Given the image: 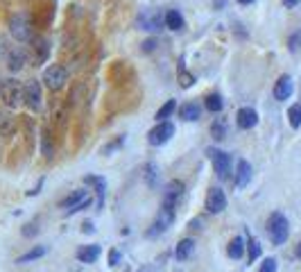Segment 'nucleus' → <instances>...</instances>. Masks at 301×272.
Wrapping results in <instances>:
<instances>
[{"label": "nucleus", "mask_w": 301, "mask_h": 272, "mask_svg": "<svg viewBox=\"0 0 301 272\" xmlns=\"http://www.w3.org/2000/svg\"><path fill=\"white\" fill-rule=\"evenodd\" d=\"M174 204H177V200H174V197H166V195H163L161 211H158V216H156L154 224H152V229L147 232L150 236H156V234L168 232V227H170L172 220H174Z\"/></svg>", "instance_id": "nucleus-1"}, {"label": "nucleus", "mask_w": 301, "mask_h": 272, "mask_svg": "<svg viewBox=\"0 0 301 272\" xmlns=\"http://www.w3.org/2000/svg\"><path fill=\"white\" fill-rule=\"evenodd\" d=\"M0 98L9 109L20 107L23 104V84L18 80H12V77L3 80L0 82Z\"/></svg>", "instance_id": "nucleus-2"}, {"label": "nucleus", "mask_w": 301, "mask_h": 272, "mask_svg": "<svg viewBox=\"0 0 301 272\" xmlns=\"http://www.w3.org/2000/svg\"><path fill=\"white\" fill-rule=\"evenodd\" d=\"M267 234L272 238L274 245H283L288 240V234H290V224H288V218L283 213L274 211L267 220Z\"/></svg>", "instance_id": "nucleus-3"}, {"label": "nucleus", "mask_w": 301, "mask_h": 272, "mask_svg": "<svg viewBox=\"0 0 301 272\" xmlns=\"http://www.w3.org/2000/svg\"><path fill=\"white\" fill-rule=\"evenodd\" d=\"M32 18L30 14L25 12H18V14H12L9 16V32L16 41H32Z\"/></svg>", "instance_id": "nucleus-4"}, {"label": "nucleus", "mask_w": 301, "mask_h": 272, "mask_svg": "<svg viewBox=\"0 0 301 272\" xmlns=\"http://www.w3.org/2000/svg\"><path fill=\"white\" fill-rule=\"evenodd\" d=\"M68 82V71L66 66L61 64H52L48 66L43 71V84L50 88V91H59V88H63V84Z\"/></svg>", "instance_id": "nucleus-5"}, {"label": "nucleus", "mask_w": 301, "mask_h": 272, "mask_svg": "<svg viewBox=\"0 0 301 272\" xmlns=\"http://www.w3.org/2000/svg\"><path fill=\"white\" fill-rule=\"evenodd\" d=\"M206 154H209V159L213 161V170L215 175L220 177V179H226L231 172V156L224 152V150H218V148H209L206 150Z\"/></svg>", "instance_id": "nucleus-6"}, {"label": "nucleus", "mask_w": 301, "mask_h": 272, "mask_svg": "<svg viewBox=\"0 0 301 272\" xmlns=\"http://www.w3.org/2000/svg\"><path fill=\"white\" fill-rule=\"evenodd\" d=\"M41 100H43V96H41V82L28 80L23 84V102L28 104V109H32V111H39Z\"/></svg>", "instance_id": "nucleus-7"}, {"label": "nucleus", "mask_w": 301, "mask_h": 272, "mask_svg": "<svg viewBox=\"0 0 301 272\" xmlns=\"http://www.w3.org/2000/svg\"><path fill=\"white\" fill-rule=\"evenodd\" d=\"M88 204H91V197L86 195V191H73L68 197H63L59 202L61 209H66V213L71 216V213H77L82 211V209H86Z\"/></svg>", "instance_id": "nucleus-8"}, {"label": "nucleus", "mask_w": 301, "mask_h": 272, "mask_svg": "<svg viewBox=\"0 0 301 272\" xmlns=\"http://www.w3.org/2000/svg\"><path fill=\"white\" fill-rule=\"evenodd\" d=\"M172 136H174V125L170 120H163V123H158L156 127L150 129L147 141H150V145H163V143H168Z\"/></svg>", "instance_id": "nucleus-9"}, {"label": "nucleus", "mask_w": 301, "mask_h": 272, "mask_svg": "<svg viewBox=\"0 0 301 272\" xmlns=\"http://www.w3.org/2000/svg\"><path fill=\"white\" fill-rule=\"evenodd\" d=\"M204 207L209 213H222L226 209V195L222 188H211L206 193V200H204Z\"/></svg>", "instance_id": "nucleus-10"}, {"label": "nucleus", "mask_w": 301, "mask_h": 272, "mask_svg": "<svg viewBox=\"0 0 301 272\" xmlns=\"http://www.w3.org/2000/svg\"><path fill=\"white\" fill-rule=\"evenodd\" d=\"M50 55V43L43 36H32V64L41 66Z\"/></svg>", "instance_id": "nucleus-11"}, {"label": "nucleus", "mask_w": 301, "mask_h": 272, "mask_svg": "<svg viewBox=\"0 0 301 272\" xmlns=\"http://www.w3.org/2000/svg\"><path fill=\"white\" fill-rule=\"evenodd\" d=\"M236 123H238V127H240V129H251V127H256V125H258V114H256V109H251V107L238 109Z\"/></svg>", "instance_id": "nucleus-12"}, {"label": "nucleus", "mask_w": 301, "mask_h": 272, "mask_svg": "<svg viewBox=\"0 0 301 272\" xmlns=\"http://www.w3.org/2000/svg\"><path fill=\"white\" fill-rule=\"evenodd\" d=\"M292 91H294V86H292V77L290 75H281L276 80V84H274V98H276L279 102L288 100V98L292 96Z\"/></svg>", "instance_id": "nucleus-13"}, {"label": "nucleus", "mask_w": 301, "mask_h": 272, "mask_svg": "<svg viewBox=\"0 0 301 272\" xmlns=\"http://www.w3.org/2000/svg\"><path fill=\"white\" fill-rule=\"evenodd\" d=\"M138 23L143 25L141 30H147V32H156V30H161V25L166 23V20H161V16H158L156 12L147 9V12H143V14H141Z\"/></svg>", "instance_id": "nucleus-14"}, {"label": "nucleus", "mask_w": 301, "mask_h": 272, "mask_svg": "<svg viewBox=\"0 0 301 272\" xmlns=\"http://www.w3.org/2000/svg\"><path fill=\"white\" fill-rule=\"evenodd\" d=\"M25 64H28V55H25L23 48H12L7 52V68L12 73H18Z\"/></svg>", "instance_id": "nucleus-15"}, {"label": "nucleus", "mask_w": 301, "mask_h": 272, "mask_svg": "<svg viewBox=\"0 0 301 272\" xmlns=\"http://www.w3.org/2000/svg\"><path fill=\"white\" fill-rule=\"evenodd\" d=\"M249 182H251V164L249 161H245V159H240L238 161V166H236V186L245 188Z\"/></svg>", "instance_id": "nucleus-16"}, {"label": "nucleus", "mask_w": 301, "mask_h": 272, "mask_svg": "<svg viewBox=\"0 0 301 272\" xmlns=\"http://www.w3.org/2000/svg\"><path fill=\"white\" fill-rule=\"evenodd\" d=\"M20 127H23V134H25V148H28V152H34V120L30 116H23L20 118Z\"/></svg>", "instance_id": "nucleus-17"}, {"label": "nucleus", "mask_w": 301, "mask_h": 272, "mask_svg": "<svg viewBox=\"0 0 301 272\" xmlns=\"http://www.w3.org/2000/svg\"><path fill=\"white\" fill-rule=\"evenodd\" d=\"M199 116H202V109L197 102H186L179 107V118L186 123H195V120H199Z\"/></svg>", "instance_id": "nucleus-18"}, {"label": "nucleus", "mask_w": 301, "mask_h": 272, "mask_svg": "<svg viewBox=\"0 0 301 272\" xmlns=\"http://www.w3.org/2000/svg\"><path fill=\"white\" fill-rule=\"evenodd\" d=\"M84 182L86 184H91V186H95V193H98V209H102L104 207V193H107V182L102 179V177H95V175H86L84 177Z\"/></svg>", "instance_id": "nucleus-19"}, {"label": "nucleus", "mask_w": 301, "mask_h": 272, "mask_svg": "<svg viewBox=\"0 0 301 272\" xmlns=\"http://www.w3.org/2000/svg\"><path fill=\"white\" fill-rule=\"evenodd\" d=\"M41 152H43L48 161L55 156V141H52V134H50V127H48V125L41 129Z\"/></svg>", "instance_id": "nucleus-20"}, {"label": "nucleus", "mask_w": 301, "mask_h": 272, "mask_svg": "<svg viewBox=\"0 0 301 272\" xmlns=\"http://www.w3.org/2000/svg\"><path fill=\"white\" fill-rule=\"evenodd\" d=\"M77 259L82 263H95L100 259V247L98 245H84V247L77 250Z\"/></svg>", "instance_id": "nucleus-21"}, {"label": "nucleus", "mask_w": 301, "mask_h": 272, "mask_svg": "<svg viewBox=\"0 0 301 272\" xmlns=\"http://www.w3.org/2000/svg\"><path fill=\"white\" fill-rule=\"evenodd\" d=\"M195 252V240L193 238H183V240H179V245H177V250H174V256H177L179 261H186L190 259Z\"/></svg>", "instance_id": "nucleus-22"}, {"label": "nucleus", "mask_w": 301, "mask_h": 272, "mask_svg": "<svg viewBox=\"0 0 301 272\" xmlns=\"http://www.w3.org/2000/svg\"><path fill=\"white\" fill-rule=\"evenodd\" d=\"M163 20H166V28H170V30H181L183 25H186V20H183V16L177 12V9H168L166 12V16H163Z\"/></svg>", "instance_id": "nucleus-23"}, {"label": "nucleus", "mask_w": 301, "mask_h": 272, "mask_svg": "<svg viewBox=\"0 0 301 272\" xmlns=\"http://www.w3.org/2000/svg\"><path fill=\"white\" fill-rule=\"evenodd\" d=\"M204 107L209 109L211 114H218V111H222V107H224V100H222L220 93H209V96L204 98Z\"/></svg>", "instance_id": "nucleus-24"}, {"label": "nucleus", "mask_w": 301, "mask_h": 272, "mask_svg": "<svg viewBox=\"0 0 301 272\" xmlns=\"http://www.w3.org/2000/svg\"><path fill=\"white\" fill-rule=\"evenodd\" d=\"M226 252H229L231 259H240V256L245 254V240H242L240 236H236V238L229 243V250H226Z\"/></svg>", "instance_id": "nucleus-25"}, {"label": "nucleus", "mask_w": 301, "mask_h": 272, "mask_svg": "<svg viewBox=\"0 0 301 272\" xmlns=\"http://www.w3.org/2000/svg\"><path fill=\"white\" fill-rule=\"evenodd\" d=\"M174 109H177V102H174V100H168V102L163 104V107L156 111V116H154V118L158 120V123H163V120H168V118L172 116Z\"/></svg>", "instance_id": "nucleus-26"}, {"label": "nucleus", "mask_w": 301, "mask_h": 272, "mask_svg": "<svg viewBox=\"0 0 301 272\" xmlns=\"http://www.w3.org/2000/svg\"><path fill=\"white\" fill-rule=\"evenodd\" d=\"M43 254H45V247H43V245H39V247H34V250H30V252H25L23 256H18V259H16V263H30V261L39 259V256H43Z\"/></svg>", "instance_id": "nucleus-27"}, {"label": "nucleus", "mask_w": 301, "mask_h": 272, "mask_svg": "<svg viewBox=\"0 0 301 272\" xmlns=\"http://www.w3.org/2000/svg\"><path fill=\"white\" fill-rule=\"evenodd\" d=\"M183 193V184L181 182H177V179H172L170 184L166 186V193H163V195L166 197H174V200H179V195H181Z\"/></svg>", "instance_id": "nucleus-28"}, {"label": "nucleus", "mask_w": 301, "mask_h": 272, "mask_svg": "<svg viewBox=\"0 0 301 272\" xmlns=\"http://www.w3.org/2000/svg\"><path fill=\"white\" fill-rule=\"evenodd\" d=\"M288 120L294 129L301 127V104H292V107L288 109Z\"/></svg>", "instance_id": "nucleus-29"}, {"label": "nucleus", "mask_w": 301, "mask_h": 272, "mask_svg": "<svg viewBox=\"0 0 301 272\" xmlns=\"http://www.w3.org/2000/svg\"><path fill=\"white\" fill-rule=\"evenodd\" d=\"M14 132V118L9 114L0 111V134H12Z\"/></svg>", "instance_id": "nucleus-30"}, {"label": "nucleus", "mask_w": 301, "mask_h": 272, "mask_svg": "<svg viewBox=\"0 0 301 272\" xmlns=\"http://www.w3.org/2000/svg\"><path fill=\"white\" fill-rule=\"evenodd\" d=\"M247 254H249V263H253V261L261 256V243H258L256 238L247 240Z\"/></svg>", "instance_id": "nucleus-31"}, {"label": "nucleus", "mask_w": 301, "mask_h": 272, "mask_svg": "<svg viewBox=\"0 0 301 272\" xmlns=\"http://www.w3.org/2000/svg\"><path fill=\"white\" fill-rule=\"evenodd\" d=\"M177 77H179V84H181V88H190V86H193V82H195V77L190 75L186 68H179Z\"/></svg>", "instance_id": "nucleus-32"}, {"label": "nucleus", "mask_w": 301, "mask_h": 272, "mask_svg": "<svg viewBox=\"0 0 301 272\" xmlns=\"http://www.w3.org/2000/svg\"><path fill=\"white\" fill-rule=\"evenodd\" d=\"M211 134H213V139L215 141H222L226 136V127H224V123L222 120H215L213 125H211Z\"/></svg>", "instance_id": "nucleus-33"}, {"label": "nucleus", "mask_w": 301, "mask_h": 272, "mask_svg": "<svg viewBox=\"0 0 301 272\" xmlns=\"http://www.w3.org/2000/svg\"><path fill=\"white\" fill-rule=\"evenodd\" d=\"M288 50H290V52H299V50H301V28H299L294 34H290V39H288Z\"/></svg>", "instance_id": "nucleus-34"}, {"label": "nucleus", "mask_w": 301, "mask_h": 272, "mask_svg": "<svg viewBox=\"0 0 301 272\" xmlns=\"http://www.w3.org/2000/svg\"><path fill=\"white\" fill-rule=\"evenodd\" d=\"M143 172H145V177H147V184L154 186L156 184V164H154V161H150V164L143 168Z\"/></svg>", "instance_id": "nucleus-35"}, {"label": "nucleus", "mask_w": 301, "mask_h": 272, "mask_svg": "<svg viewBox=\"0 0 301 272\" xmlns=\"http://www.w3.org/2000/svg\"><path fill=\"white\" fill-rule=\"evenodd\" d=\"M258 272H276V259H272V256H269V259H265Z\"/></svg>", "instance_id": "nucleus-36"}, {"label": "nucleus", "mask_w": 301, "mask_h": 272, "mask_svg": "<svg viewBox=\"0 0 301 272\" xmlns=\"http://www.w3.org/2000/svg\"><path fill=\"white\" fill-rule=\"evenodd\" d=\"M156 46H158V41H156V39H147V41H143L141 50H143V52H154V50H156Z\"/></svg>", "instance_id": "nucleus-37"}, {"label": "nucleus", "mask_w": 301, "mask_h": 272, "mask_svg": "<svg viewBox=\"0 0 301 272\" xmlns=\"http://www.w3.org/2000/svg\"><path fill=\"white\" fill-rule=\"evenodd\" d=\"M118 263H120V254H118V250H111V252H109V265H111V268H115Z\"/></svg>", "instance_id": "nucleus-38"}, {"label": "nucleus", "mask_w": 301, "mask_h": 272, "mask_svg": "<svg viewBox=\"0 0 301 272\" xmlns=\"http://www.w3.org/2000/svg\"><path fill=\"white\" fill-rule=\"evenodd\" d=\"M299 3H301V0H283V5H285V7H297Z\"/></svg>", "instance_id": "nucleus-39"}, {"label": "nucleus", "mask_w": 301, "mask_h": 272, "mask_svg": "<svg viewBox=\"0 0 301 272\" xmlns=\"http://www.w3.org/2000/svg\"><path fill=\"white\" fill-rule=\"evenodd\" d=\"M294 254H297V256H299V259H301V243L297 245V250H294Z\"/></svg>", "instance_id": "nucleus-40"}, {"label": "nucleus", "mask_w": 301, "mask_h": 272, "mask_svg": "<svg viewBox=\"0 0 301 272\" xmlns=\"http://www.w3.org/2000/svg\"><path fill=\"white\" fill-rule=\"evenodd\" d=\"M238 3H240V5H251L253 0H238Z\"/></svg>", "instance_id": "nucleus-41"}]
</instances>
